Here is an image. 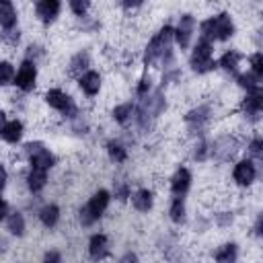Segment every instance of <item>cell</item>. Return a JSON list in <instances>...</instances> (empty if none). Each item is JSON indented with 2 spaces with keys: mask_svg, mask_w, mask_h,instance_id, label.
<instances>
[{
  "mask_svg": "<svg viewBox=\"0 0 263 263\" xmlns=\"http://www.w3.org/2000/svg\"><path fill=\"white\" fill-rule=\"evenodd\" d=\"M25 181H27V187L31 193H39L45 189L47 185V171H39V168H29L27 175H25Z\"/></svg>",
  "mask_w": 263,
  "mask_h": 263,
  "instance_id": "7402d4cb",
  "label": "cell"
},
{
  "mask_svg": "<svg viewBox=\"0 0 263 263\" xmlns=\"http://www.w3.org/2000/svg\"><path fill=\"white\" fill-rule=\"evenodd\" d=\"M12 84L21 90V92H31L37 84V64L29 62V60H23L16 74H14V80Z\"/></svg>",
  "mask_w": 263,
  "mask_h": 263,
  "instance_id": "8fae6325",
  "label": "cell"
},
{
  "mask_svg": "<svg viewBox=\"0 0 263 263\" xmlns=\"http://www.w3.org/2000/svg\"><path fill=\"white\" fill-rule=\"evenodd\" d=\"M191 181H193L191 171L187 166H179L171 177V193L175 197H185L191 189Z\"/></svg>",
  "mask_w": 263,
  "mask_h": 263,
  "instance_id": "5bb4252c",
  "label": "cell"
},
{
  "mask_svg": "<svg viewBox=\"0 0 263 263\" xmlns=\"http://www.w3.org/2000/svg\"><path fill=\"white\" fill-rule=\"evenodd\" d=\"M23 150H25V156L29 158L31 168L49 171V168L55 164V156H53V152H51L43 142H27Z\"/></svg>",
  "mask_w": 263,
  "mask_h": 263,
  "instance_id": "52a82bcc",
  "label": "cell"
},
{
  "mask_svg": "<svg viewBox=\"0 0 263 263\" xmlns=\"http://www.w3.org/2000/svg\"><path fill=\"white\" fill-rule=\"evenodd\" d=\"M173 27L171 25H162L154 35L152 39L146 43V49H144V66H152V64H160L162 70H171L175 68V55H173Z\"/></svg>",
  "mask_w": 263,
  "mask_h": 263,
  "instance_id": "6da1fadb",
  "label": "cell"
},
{
  "mask_svg": "<svg viewBox=\"0 0 263 263\" xmlns=\"http://www.w3.org/2000/svg\"><path fill=\"white\" fill-rule=\"evenodd\" d=\"M6 121H8V119H6V113H4V111H0V134H2V129H4Z\"/></svg>",
  "mask_w": 263,
  "mask_h": 263,
  "instance_id": "c3c4849f",
  "label": "cell"
},
{
  "mask_svg": "<svg viewBox=\"0 0 263 263\" xmlns=\"http://www.w3.org/2000/svg\"><path fill=\"white\" fill-rule=\"evenodd\" d=\"M232 222H234L232 212H218V214H216V224H218L220 228H226V226H230Z\"/></svg>",
  "mask_w": 263,
  "mask_h": 263,
  "instance_id": "ab89813d",
  "label": "cell"
},
{
  "mask_svg": "<svg viewBox=\"0 0 263 263\" xmlns=\"http://www.w3.org/2000/svg\"><path fill=\"white\" fill-rule=\"evenodd\" d=\"M8 214H10V208H8V201L0 197V222H2V220H6V216H8Z\"/></svg>",
  "mask_w": 263,
  "mask_h": 263,
  "instance_id": "f6af8a7d",
  "label": "cell"
},
{
  "mask_svg": "<svg viewBox=\"0 0 263 263\" xmlns=\"http://www.w3.org/2000/svg\"><path fill=\"white\" fill-rule=\"evenodd\" d=\"M261 109H263V92H251V95H245V99L240 101V111L245 113L247 119L251 121H257L259 115H261Z\"/></svg>",
  "mask_w": 263,
  "mask_h": 263,
  "instance_id": "2e32d148",
  "label": "cell"
},
{
  "mask_svg": "<svg viewBox=\"0 0 263 263\" xmlns=\"http://www.w3.org/2000/svg\"><path fill=\"white\" fill-rule=\"evenodd\" d=\"M88 257L92 261H105L109 255H111V242H109V236L103 234V232H95L90 238H88Z\"/></svg>",
  "mask_w": 263,
  "mask_h": 263,
  "instance_id": "4fadbf2b",
  "label": "cell"
},
{
  "mask_svg": "<svg viewBox=\"0 0 263 263\" xmlns=\"http://www.w3.org/2000/svg\"><path fill=\"white\" fill-rule=\"evenodd\" d=\"M113 195H115L117 201H125V199H129V195H132V187H129V183H127L125 179H117V181H113Z\"/></svg>",
  "mask_w": 263,
  "mask_h": 263,
  "instance_id": "836d02e7",
  "label": "cell"
},
{
  "mask_svg": "<svg viewBox=\"0 0 263 263\" xmlns=\"http://www.w3.org/2000/svg\"><path fill=\"white\" fill-rule=\"evenodd\" d=\"M189 66L195 74H208L214 68H218V64L214 60V45L205 39H197V43L193 45V51L189 55Z\"/></svg>",
  "mask_w": 263,
  "mask_h": 263,
  "instance_id": "5b68a950",
  "label": "cell"
},
{
  "mask_svg": "<svg viewBox=\"0 0 263 263\" xmlns=\"http://www.w3.org/2000/svg\"><path fill=\"white\" fill-rule=\"evenodd\" d=\"M164 109H166L164 92L160 88H156V90L152 88L146 97L140 99V105L134 109V119L142 132H148L152 127V123L162 115Z\"/></svg>",
  "mask_w": 263,
  "mask_h": 263,
  "instance_id": "7a4b0ae2",
  "label": "cell"
},
{
  "mask_svg": "<svg viewBox=\"0 0 263 263\" xmlns=\"http://www.w3.org/2000/svg\"><path fill=\"white\" fill-rule=\"evenodd\" d=\"M18 12L10 0H0V27L2 29H16Z\"/></svg>",
  "mask_w": 263,
  "mask_h": 263,
  "instance_id": "44dd1931",
  "label": "cell"
},
{
  "mask_svg": "<svg viewBox=\"0 0 263 263\" xmlns=\"http://www.w3.org/2000/svg\"><path fill=\"white\" fill-rule=\"evenodd\" d=\"M236 84H238L242 90H247V95H251V92H259V90H261V78L255 76V74H251V72L236 74Z\"/></svg>",
  "mask_w": 263,
  "mask_h": 263,
  "instance_id": "f546056e",
  "label": "cell"
},
{
  "mask_svg": "<svg viewBox=\"0 0 263 263\" xmlns=\"http://www.w3.org/2000/svg\"><path fill=\"white\" fill-rule=\"evenodd\" d=\"M129 199H132V205H134L136 212L146 214V212H150V210L154 208V193H152L150 189H146V187L136 189V191L129 195Z\"/></svg>",
  "mask_w": 263,
  "mask_h": 263,
  "instance_id": "e0dca14e",
  "label": "cell"
},
{
  "mask_svg": "<svg viewBox=\"0 0 263 263\" xmlns=\"http://www.w3.org/2000/svg\"><path fill=\"white\" fill-rule=\"evenodd\" d=\"M168 218H171L175 224H183V222L187 220V203H185V197H173V199H171Z\"/></svg>",
  "mask_w": 263,
  "mask_h": 263,
  "instance_id": "83f0119b",
  "label": "cell"
},
{
  "mask_svg": "<svg viewBox=\"0 0 263 263\" xmlns=\"http://www.w3.org/2000/svg\"><path fill=\"white\" fill-rule=\"evenodd\" d=\"M60 12H62V2L60 0H39V2H35V14L43 25L55 23Z\"/></svg>",
  "mask_w": 263,
  "mask_h": 263,
  "instance_id": "9a60e30c",
  "label": "cell"
},
{
  "mask_svg": "<svg viewBox=\"0 0 263 263\" xmlns=\"http://www.w3.org/2000/svg\"><path fill=\"white\" fill-rule=\"evenodd\" d=\"M249 64H251V74L255 76H263V53L261 51H255L251 58H249Z\"/></svg>",
  "mask_w": 263,
  "mask_h": 263,
  "instance_id": "d590c367",
  "label": "cell"
},
{
  "mask_svg": "<svg viewBox=\"0 0 263 263\" xmlns=\"http://www.w3.org/2000/svg\"><path fill=\"white\" fill-rule=\"evenodd\" d=\"M6 230H8L12 236H23V234H25L27 222H25L23 212H10V214L6 216Z\"/></svg>",
  "mask_w": 263,
  "mask_h": 263,
  "instance_id": "f1b7e54d",
  "label": "cell"
},
{
  "mask_svg": "<svg viewBox=\"0 0 263 263\" xmlns=\"http://www.w3.org/2000/svg\"><path fill=\"white\" fill-rule=\"evenodd\" d=\"M191 156H193V160H197V162H205V160L210 158V142L205 140V136H203V138H197V142H195L193 148H191Z\"/></svg>",
  "mask_w": 263,
  "mask_h": 263,
  "instance_id": "4dcf8cb0",
  "label": "cell"
},
{
  "mask_svg": "<svg viewBox=\"0 0 263 263\" xmlns=\"http://www.w3.org/2000/svg\"><path fill=\"white\" fill-rule=\"evenodd\" d=\"M134 109H136V105H134L132 101L119 103V105L113 107L111 117H113V121H117L119 125H125L127 121H132V117H134Z\"/></svg>",
  "mask_w": 263,
  "mask_h": 263,
  "instance_id": "484cf974",
  "label": "cell"
},
{
  "mask_svg": "<svg viewBox=\"0 0 263 263\" xmlns=\"http://www.w3.org/2000/svg\"><path fill=\"white\" fill-rule=\"evenodd\" d=\"M240 144L234 136H220L210 144V158H216L220 162H228L230 158H234V154L238 152Z\"/></svg>",
  "mask_w": 263,
  "mask_h": 263,
  "instance_id": "9c48e42d",
  "label": "cell"
},
{
  "mask_svg": "<svg viewBox=\"0 0 263 263\" xmlns=\"http://www.w3.org/2000/svg\"><path fill=\"white\" fill-rule=\"evenodd\" d=\"M80 25H82V29H84V31H88V33H92V31L99 27V23H97V21H92L88 14L80 18Z\"/></svg>",
  "mask_w": 263,
  "mask_h": 263,
  "instance_id": "b9f144b4",
  "label": "cell"
},
{
  "mask_svg": "<svg viewBox=\"0 0 263 263\" xmlns=\"http://www.w3.org/2000/svg\"><path fill=\"white\" fill-rule=\"evenodd\" d=\"M150 90H152V80H150V76H142V78L138 80V84H136V95L142 99V97H146Z\"/></svg>",
  "mask_w": 263,
  "mask_h": 263,
  "instance_id": "f35d334b",
  "label": "cell"
},
{
  "mask_svg": "<svg viewBox=\"0 0 263 263\" xmlns=\"http://www.w3.org/2000/svg\"><path fill=\"white\" fill-rule=\"evenodd\" d=\"M240 60H242V55L236 51V49H228V51H224L222 53V58L216 62L224 72H228V74H236L238 72V64H240Z\"/></svg>",
  "mask_w": 263,
  "mask_h": 263,
  "instance_id": "d4e9b609",
  "label": "cell"
},
{
  "mask_svg": "<svg viewBox=\"0 0 263 263\" xmlns=\"http://www.w3.org/2000/svg\"><path fill=\"white\" fill-rule=\"evenodd\" d=\"M43 53H45V49H43L41 45H37V43H31V45L27 47V51H25V60H29V62L37 64V60H39Z\"/></svg>",
  "mask_w": 263,
  "mask_h": 263,
  "instance_id": "74e56055",
  "label": "cell"
},
{
  "mask_svg": "<svg viewBox=\"0 0 263 263\" xmlns=\"http://www.w3.org/2000/svg\"><path fill=\"white\" fill-rule=\"evenodd\" d=\"M193 31H195V16L191 12H185L179 16L177 27H173V39L181 49H187L191 39H193Z\"/></svg>",
  "mask_w": 263,
  "mask_h": 263,
  "instance_id": "30bf717a",
  "label": "cell"
},
{
  "mask_svg": "<svg viewBox=\"0 0 263 263\" xmlns=\"http://www.w3.org/2000/svg\"><path fill=\"white\" fill-rule=\"evenodd\" d=\"M109 203H111V193H109L107 189H97V191L88 197V201L80 208V212H78L80 224H82L84 228H88V226H92L95 222H99V220L103 218V214L107 212Z\"/></svg>",
  "mask_w": 263,
  "mask_h": 263,
  "instance_id": "277c9868",
  "label": "cell"
},
{
  "mask_svg": "<svg viewBox=\"0 0 263 263\" xmlns=\"http://www.w3.org/2000/svg\"><path fill=\"white\" fill-rule=\"evenodd\" d=\"M238 259V245L236 242H224L214 251L216 263H236Z\"/></svg>",
  "mask_w": 263,
  "mask_h": 263,
  "instance_id": "603a6c76",
  "label": "cell"
},
{
  "mask_svg": "<svg viewBox=\"0 0 263 263\" xmlns=\"http://www.w3.org/2000/svg\"><path fill=\"white\" fill-rule=\"evenodd\" d=\"M6 247H8V240H6L4 236H0V253H4V251H6Z\"/></svg>",
  "mask_w": 263,
  "mask_h": 263,
  "instance_id": "681fc988",
  "label": "cell"
},
{
  "mask_svg": "<svg viewBox=\"0 0 263 263\" xmlns=\"http://www.w3.org/2000/svg\"><path fill=\"white\" fill-rule=\"evenodd\" d=\"M14 74H16L14 66H12L8 60H0V86H8V84H12Z\"/></svg>",
  "mask_w": 263,
  "mask_h": 263,
  "instance_id": "d6a6232c",
  "label": "cell"
},
{
  "mask_svg": "<svg viewBox=\"0 0 263 263\" xmlns=\"http://www.w3.org/2000/svg\"><path fill=\"white\" fill-rule=\"evenodd\" d=\"M6 181H8V171H6V166L0 162V193H2L4 187H6Z\"/></svg>",
  "mask_w": 263,
  "mask_h": 263,
  "instance_id": "ee69618b",
  "label": "cell"
},
{
  "mask_svg": "<svg viewBox=\"0 0 263 263\" xmlns=\"http://www.w3.org/2000/svg\"><path fill=\"white\" fill-rule=\"evenodd\" d=\"M0 37H2V41H4L6 45L14 47V45L21 41V31H18V29H2Z\"/></svg>",
  "mask_w": 263,
  "mask_h": 263,
  "instance_id": "8d00e7d4",
  "label": "cell"
},
{
  "mask_svg": "<svg viewBox=\"0 0 263 263\" xmlns=\"http://www.w3.org/2000/svg\"><path fill=\"white\" fill-rule=\"evenodd\" d=\"M105 150H107L109 160L115 162V164H121V162L127 160V148H125L119 140H109V142L105 144Z\"/></svg>",
  "mask_w": 263,
  "mask_h": 263,
  "instance_id": "4316f807",
  "label": "cell"
},
{
  "mask_svg": "<svg viewBox=\"0 0 263 263\" xmlns=\"http://www.w3.org/2000/svg\"><path fill=\"white\" fill-rule=\"evenodd\" d=\"M41 263H64V259H62V253H60V251L49 249V251H45Z\"/></svg>",
  "mask_w": 263,
  "mask_h": 263,
  "instance_id": "60d3db41",
  "label": "cell"
},
{
  "mask_svg": "<svg viewBox=\"0 0 263 263\" xmlns=\"http://www.w3.org/2000/svg\"><path fill=\"white\" fill-rule=\"evenodd\" d=\"M247 152H249V158L253 162H261V158H263V140H261V136L251 138V142L247 144Z\"/></svg>",
  "mask_w": 263,
  "mask_h": 263,
  "instance_id": "1f68e13d",
  "label": "cell"
},
{
  "mask_svg": "<svg viewBox=\"0 0 263 263\" xmlns=\"http://www.w3.org/2000/svg\"><path fill=\"white\" fill-rule=\"evenodd\" d=\"M236 33V25L230 12H218L216 16H210L199 23V39L205 41H228Z\"/></svg>",
  "mask_w": 263,
  "mask_h": 263,
  "instance_id": "3957f363",
  "label": "cell"
},
{
  "mask_svg": "<svg viewBox=\"0 0 263 263\" xmlns=\"http://www.w3.org/2000/svg\"><path fill=\"white\" fill-rule=\"evenodd\" d=\"M101 74L99 72H95V70H88V72H84L80 78H78V86H80V90L86 95V97H97L99 95V90H101Z\"/></svg>",
  "mask_w": 263,
  "mask_h": 263,
  "instance_id": "d6986e66",
  "label": "cell"
},
{
  "mask_svg": "<svg viewBox=\"0 0 263 263\" xmlns=\"http://www.w3.org/2000/svg\"><path fill=\"white\" fill-rule=\"evenodd\" d=\"M117 263H140V257H138L136 253H132V251H129V253H125Z\"/></svg>",
  "mask_w": 263,
  "mask_h": 263,
  "instance_id": "7bdbcfd3",
  "label": "cell"
},
{
  "mask_svg": "<svg viewBox=\"0 0 263 263\" xmlns=\"http://www.w3.org/2000/svg\"><path fill=\"white\" fill-rule=\"evenodd\" d=\"M23 134H25L23 121H21V119H10V121H6V125H4V129H2V134H0V138H2L6 144H18V142L23 140Z\"/></svg>",
  "mask_w": 263,
  "mask_h": 263,
  "instance_id": "ffe728a7",
  "label": "cell"
},
{
  "mask_svg": "<svg viewBox=\"0 0 263 263\" xmlns=\"http://www.w3.org/2000/svg\"><path fill=\"white\" fill-rule=\"evenodd\" d=\"M185 125H187V132L195 138H203L205 136V129L212 121V107L210 105H197L193 109H189L183 117Z\"/></svg>",
  "mask_w": 263,
  "mask_h": 263,
  "instance_id": "8992f818",
  "label": "cell"
},
{
  "mask_svg": "<svg viewBox=\"0 0 263 263\" xmlns=\"http://www.w3.org/2000/svg\"><path fill=\"white\" fill-rule=\"evenodd\" d=\"M255 234L261 236V214L257 216V222H255Z\"/></svg>",
  "mask_w": 263,
  "mask_h": 263,
  "instance_id": "7dc6e473",
  "label": "cell"
},
{
  "mask_svg": "<svg viewBox=\"0 0 263 263\" xmlns=\"http://www.w3.org/2000/svg\"><path fill=\"white\" fill-rule=\"evenodd\" d=\"M121 6H123L125 10H132V8H140L142 2H127V0H125V2H121Z\"/></svg>",
  "mask_w": 263,
  "mask_h": 263,
  "instance_id": "bcb514c9",
  "label": "cell"
},
{
  "mask_svg": "<svg viewBox=\"0 0 263 263\" xmlns=\"http://www.w3.org/2000/svg\"><path fill=\"white\" fill-rule=\"evenodd\" d=\"M43 99H45V103L51 107V109H55L58 113H62L64 117H68V119H74L80 111H78V107H76V103H74V99L68 95V92H64L62 88H49L45 95H43Z\"/></svg>",
  "mask_w": 263,
  "mask_h": 263,
  "instance_id": "ba28073f",
  "label": "cell"
},
{
  "mask_svg": "<svg viewBox=\"0 0 263 263\" xmlns=\"http://www.w3.org/2000/svg\"><path fill=\"white\" fill-rule=\"evenodd\" d=\"M68 8L72 10L74 16L82 18V16H86V12H88V8H90V2H88V0H70V2H68Z\"/></svg>",
  "mask_w": 263,
  "mask_h": 263,
  "instance_id": "e575fe53",
  "label": "cell"
},
{
  "mask_svg": "<svg viewBox=\"0 0 263 263\" xmlns=\"http://www.w3.org/2000/svg\"><path fill=\"white\" fill-rule=\"evenodd\" d=\"M257 179V162H253L251 158H242L234 164L232 168V181L238 187H251Z\"/></svg>",
  "mask_w": 263,
  "mask_h": 263,
  "instance_id": "7c38bea8",
  "label": "cell"
},
{
  "mask_svg": "<svg viewBox=\"0 0 263 263\" xmlns=\"http://www.w3.org/2000/svg\"><path fill=\"white\" fill-rule=\"evenodd\" d=\"M90 53L86 49H80L78 53H74L70 58V64H68V74L74 76V78H80L84 72H88L90 68Z\"/></svg>",
  "mask_w": 263,
  "mask_h": 263,
  "instance_id": "ac0fdd59",
  "label": "cell"
},
{
  "mask_svg": "<svg viewBox=\"0 0 263 263\" xmlns=\"http://www.w3.org/2000/svg\"><path fill=\"white\" fill-rule=\"evenodd\" d=\"M60 216H62V212H60L58 203H45L39 210V220H41V224L45 228H55L58 222H60Z\"/></svg>",
  "mask_w": 263,
  "mask_h": 263,
  "instance_id": "cb8c5ba5",
  "label": "cell"
}]
</instances>
